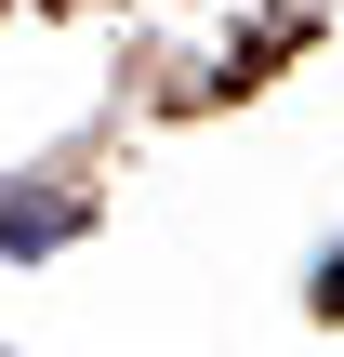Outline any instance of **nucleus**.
Instances as JSON below:
<instances>
[{"instance_id":"1","label":"nucleus","mask_w":344,"mask_h":357,"mask_svg":"<svg viewBox=\"0 0 344 357\" xmlns=\"http://www.w3.org/2000/svg\"><path fill=\"white\" fill-rule=\"evenodd\" d=\"M80 225V199H0V252H53Z\"/></svg>"},{"instance_id":"2","label":"nucleus","mask_w":344,"mask_h":357,"mask_svg":"<svg viewBox=\"0 0 344 357\" xmlns=\"http://www.w3.org/2000/svg\"><path fill=\"white\" fill-rule=\"evenodd\" d=\"M318 305H331V318H344V252H331V265H318Z\"/></svg>"}]
</instances>
